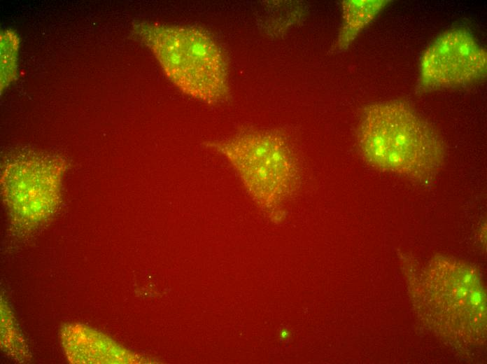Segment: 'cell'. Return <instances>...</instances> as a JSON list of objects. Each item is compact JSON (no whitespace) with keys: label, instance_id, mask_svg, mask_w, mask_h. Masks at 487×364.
Wrapping results in <instances>:
<instances>
[{"label":"cell","instance_id":"obj_1","mask_svg":"<svg viewBox=\"0 0 487 364\" xmlns=\"http://www.w3.org/2000/svg\"><path fill=\"white\" fill-rule=\"evenodd\" d=\"M357 142L372 167L419 181L432 179L444 159V144L434 127L400 100L365 106Z\"/></svg>","mask_w":487,"mask_h":364},{"label":"cell","instance_id":"obj_2","mask_svg":"<svg viewBox=\"0 0 487 364\" xmlns=\"http://www.w3.org/2000/svg\"><path fill=\"white\" fill-rule=\"evenodd\" d=\"M137 33L153 50L167 78L183 92L209 104L230 94L224 55L201 29L143 24Z\"/></svg>","mask_w":487,"mask_h":364},{"label":"cell","instance_id":"obj_3","mask_svg":"<svg viewBox=\"0 0 487 364\" xmlns=\"http://www.w3.org/2000/svg\"><path fill=\"white\" fill-rule=\"evenodd\" d=\"M210 146L232 164L246 189L271 219L281 221L295 192L299 171L285 136L276 131H248Z\"/></svg>","mask_w":487,"mask_h":364},{"label":"cell","instance_id":"obj_4","mask_svg":"<svg viewBox=\"0 0 487 364\" xmlns=\"http://www.w3.org/2000/svg\"><path fill=\"white\" fill-rule=\"evenodd\" d=\"M487 55L472 34L453 29L436 38L420 62V85L432 90L468 85L486 76Z\"/></svg>","mask_w":487,"mask_h":364},{"label":"cell","instance_id":"obj_5","mask_svg":"<svg viewBox=\"0 0 487 364\" xmlns=\"http://www.w3.org/2000/svg\"><path fill=\"white\" fill-rule=\"evenodd\" d=\"M386 0H346L341 3L342 23L336 48H348L360 33L369 25L388 4Z\"/></svg>","mask_w":487,"mask_h":364},{"label":"cell","instance_id":"obj_6","mask_svg":"<svg viewBox=\"0 0 487 364\" xmlns=\"http://www.w3.org/2000/svg\"><path fill=\"white\" fill-rule=\"evenodd\" d=\"M289 335V332L286 330H284L281 332V337L283 338H287Z\"/></svg>","mask_w":487,"mask_h":364}]
</instances>
